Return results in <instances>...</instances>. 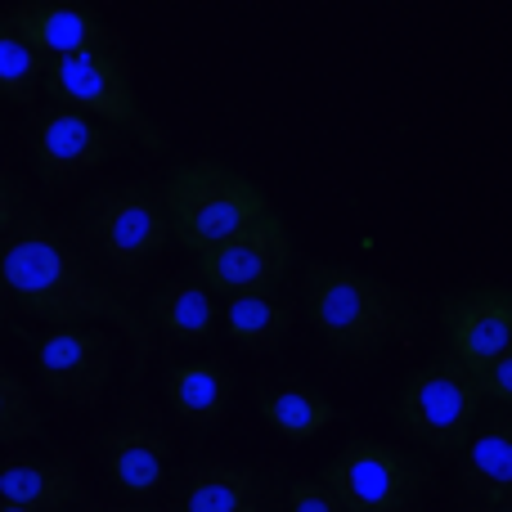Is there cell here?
I'll return each instance as SVG.
<instances>
[{"instance_id": "cell-1", "label": "cell", "mask_w": 512, "mask_h": 512, "mask_svg": "<svg viewBox=\"0 0 512 512\" xmlns=\"http://www.w3.org/2000/svg\"><path fill=\"white\" fill-rule=\"evenodd\" d=\"M0 288L14 297L18 310L32 319H45L50 328H95L113 324L126 333L135 355H149L153 346V324L140 319L104 279L90 274V265L77 256L63 234L50 225L27 221L0 252Z\"/></svg>"}, {"instance_id": "cell-2", "label": "cell", "mask_w": 512, "mask_h": 512, "mask_svg": "<svg viewBox=\"0 0 512 512\" xmlns=\"http://www.w3.org/2000/svg\"><path fill=\"white\" fill-rule=\"evenodd\" d=\"M162 203H167L171 239L198 256H207L212 248L230 243L234 234H243L248 225H256L261 216H270L261 189L225 162L176 167L167 189H162Z\"/></svg>"}, {"instance_id": "cell-3", "label": "cell", "mask_w": 512, "mask_h": 512, "mask_svg": "<svg viewBox=\"0 0 512 512\" xmlns=\"http://www.w3.org/2000/svg\"><path fill=\"white\" fill-rule=\"evenodd\" d=\"M306 319L333 351L373 355L405 328L400 301L378 279L351 265H310L306 270Z\"/></svg>"}, {"instance_id": "cell-4", "label": "cell", "mask_w": 512, "mask_h": 512, "mask_svg": "<svg viewBox=\"0 0 512 512\" xmlns=\"http://www.w3.org/2000/svg\"><path fill=\"white\" fill-rule=\"evenodd\" d=\"M481 400L486 396H481L477 373L463 369L454 355H441L409 373L400 391V427L436 454H463L477 436Z\"/></svg>"}, {"instance_id": "cell-5", "label": "cell", "mask_w": 512, "mask_h": 512, "mask_svg": "<svg viewBox=\"0 0 512 512\" xmlns=\"http://www.w3.org/2000/svg\"><path fill=\"white\" fill-rule=\"evenodd\" d=\"M81 230H86L90 252L126 279H135L144 265H153L171 243L167 203H162V194H153L144 185L99 189L81 207Z\"/></svg>"}, {"instance_id": "cell-6", "label": "cell", "mask_w": 512, "mask_h": 512, "mask_svg": "<svg viewBox=\"0 0 512 512\" xmlns=\"http://www.w3.org/2000/svg\"><path fill=\"white\" fill-rule=\"evenodd\" d=\"M45 90L59 108L72 113H86L99 126H122L135 131L149 149H162V131L149 122V113L140 108V95L131 86V72H126L122 54L117 50H90L77 59H59L45 72Z\"/></svg>"}, {"instance_id": "cell-7", "label": "cell", "mask_w": 512, "mask_h": 512, "mask_svg": "<svg viewBox=\"0 0 512 512\" xmlns=\"http://www.w3.org/2000/svg\"><path fill=\"white\" fill-rule=\"evenodd\" d=\"M423 463L382 441H355L319 472L346 512H405L423 486Z\"/></svg>"}, {"instance_id": "cell-8", "label": "cell", "mask_w": 512, "mask_h": 512, "mask_svg": "<svg viewBox=\"0 0 512 512\" xmlns=\"http://www.w3.org/2000/svg\"><path fill=\"white\" fill-rule=\"evenodd\" d=\"M288 265H292V239H288V225L274 212L261 216L256 225H248L243 234H234L230 243L198 256L203 283L212 292H221L225 301L274 292L288 279Z\"/></svg>"}, {"instance_id": "cell-9", "label": "cell", "mask_w": 512, "mask_h": 512, "mask_svg": "<svg viewBox=\"0 0 512 512\" xmlns=\"http://www.w3.org/2000/svg\"><path fill=\"white\" fill-rule=\"evenodd\" d=\"M36 369L54 400L95 409L113 378V342L99 328H45L36 337Z\"/></svg>"}, {"instance_id": "cell-10", "label": "cell", "mask_w": 512, "mask_h": 512, "mask_svg": "<svg viewBox=\"0 0 512 512\" xmlns=\"http://www.w3.org/2000/svg\"><path fill=\"white\" fill-rule=\"evenodd\" d=\"M445 342L463 369L481 373L512 346V288H477L441 310Z\"/></svg>"}, {"instance_id": "cell-11", "label": "cell", "mask_w": 512, "mask_h": 512, "mask_svg": "<svg viewBox=\"0 0 512 512\" xmlns=\"http://www.w3.org/2000/svg\"><path fill=\"white\" fill-rule=\"evenodd\" d=\"M113 140H108V126L90 122L86 113H72V108H54L36 122V140H32V158L41 171L45 185H72L86 171L104 167Z\"/></svg>"}, {"instance_id": "cell-12", "label": "cell", "mask_w": 512, "mask_h": 512, "mask_svg": "<svg viewBox=\"0 0 512 512\" xmlns=\"http://www.w3.org/2000/svg\"><path fill=\"white\" fill-rule=\"evenodd\" d=\"M9 23L18 27L27 45L41 54L45 63L77 59L90 50H113V32L95 9L68 5V0H27L9 14Z\"/></svg>"}, {"instance_id": "cell-13", "label": "cell", "mask_w": 512, "mask_h": 512, "mask_svg": "<svg viewBox=\"0 0 512 512\" xmlns=\"http://www.w3.org/2000/svg\"><path fill=\"white\" fill-rule=\"evenodd\" d=\"M104 454L108 481L122 490L126 499H153L167 486V459H171V441L149 423H117L104 432L99 441Z\"/></svg>"}, {"instance_id": "cell-14", "label": "cell", "mask_w": 512, "mask_h": 512, "mask_svg": "<svg viewBox=\"0 0 512 512\" xmlns=\"http://www.w3.org/2000/svg\"><path fill=\"white\" fill-rule=\"evenodd\" d=\"M81 499V481L68 463L9 459L0 463V504L23 512H68Z\"/></svg>"}, {"instance_id": "cell-15", "label": "cell", "mask_w": 512, "mask_h": 512, "mask_svg": "<svg viewBox=\"0 0 512 512\" xmlns=\"http://www.w3.org/2000/svg\"><path fill=\"white\" fill-rule=\"evenodd\" d=\"M459 459V477L472 495L495 508L512 504V414L486 418Z\"/></svg>"}, {"instance_id": "cell-16", "label": "cell", "mask_w": 512, "mask_h": 512, "mask_svg": "<svg viewBox=\"0 0 512 512\" xmlns=\"http://www.w3.org/2000/svg\"><path fill=\"white\" fill-rule=\"evenodd\" d=\"M216 297L203 279H167L149 297V324L171 342H207L216 328Z\"/></svg>"}, {"instance_id": "cell-17", "label": "cell", "mask_w": 512, "mask_h": 512, "mask_svg": "<svg viewBox=\"0 0 512 512\" xmlns=\"http://www.w3.org/2000/svg\"><path fill=\"white\" fill-rule=\"evenodd\" d=\"M234 400V378L212 360L180 364L167 373V405L189 427H216Z\"/></svg>"}, {"instance_id": "cell-18", "label": "cell", "mask_w": 512, "mask_h": 512, "mask_svg": "<svg viewBox=\"0 0 512 512\" xmlns=\"http://www.w3.org/2000/svg\"><path fill=\"white\" fill-rule=\"evenodd\" d=\"M176 512H265V495L252 468L207 463L185 481Z\"/></svg>"}, {"instance_id": "cell-19", "label": "cell", "mask_w": 512, "mask_h": 512, "mask_svg": "<svg viewBox=\"0 0 512 512\" xmlns=\"http://www.w3.org/2000/svg\"><path fill=\"white\" fill-rule=\"evenodd\" d=\"M256 409L261 418L288 441H315L319 432L337 423V405L328 396H319L315 387H261L256 391Z\"/></svg>"}, {"instance_id": "cell-20", "label": "cell", "mask_w": 512, "mask_h": 512, "mask_svg": "<svg viewBox=\"0 0 512 512\" xmlns=\"http://www.w3.org/2000/svg\"><path fill=\"white\" fill-rule=\"evenodd\" d=\"M221 315H225V333H230L243 351H270L292 328V306L279 301L274 292H261V297H230Z\"/></svg>"}, {"instance_id": "cell-21", "label": "cell", "mask_w": 512, "mask_h": 512, "mask_svg": "<svg viewBox=\"0 0 512 512\" xmlns=\"http://www.w3.org/2000/svg\"><path fill=\"white\" fill-rule=\"evenodd\" d=\"M45 72H50V63L18 36L9 18H0V95L14 99V104H32Z\"/></svg>"}, {"instance_id": "cell-22", "label": "cell", "mask_w": 512, "mask_h": 512, "mask_svg": "<svg viewBox=\"0 0 512 512\" xmlns=\"http://www.w3.org/2000/svg\"><path fill=\"white\" fill-rule=\"evenodd\" d=\"M41 436V414L32 405V391L14 378L9 369H0V441L18 445Z\"/></svg>"}, {"instance_id": "cell-23", "label": "cell", "mask_w": 512, "mask_h": 512, "mask_svg": "<svg viewBox=\"0 0 512 512\" xmlns=\"http://www.w3.org/2000/svg\"><path fill=\"white\" fill-rule=\"evenodd\" d=\"M288 512H346L324 481H292L288 486Z\"/></svg>"}, {"instance_id": "cell-24", "label": "cell", "mask_w": 512, "mask_h": 512, "mask_svg": "<svg viewBox=\"0 0 512 512\" xmlns=\"http://www.w3.org/2000/svg\"><path fill=\"white\" fill-rule=\"evenodd\" d=\"M477 382H481V396H486V400L512 409V346L499 355L495 364H486V369L477 373Z\"/></svg>"}, {"instance_id": "cell-25", "label": "cell", "mask_w": 512, "mask_h": 512, "mask_svg": "<svg viewBox=\"0 0 512 512\" xmlns=\"http://www.w3.org/2000/svg\"><path fill=\"white\" fill-rule=\"evenodd\" d=\"M14 221H18V198H14V189H9V180L0 176V252H5Z\"/></svg>"}, {"instance_id": "cell-26", "label": "cell", "mask_w": 512, "mask_h": 512, "mask_svg": "<svg viewBox=\"0 0 512 512\" xmlns=\"http://www.w3.org/2000/svg\"><path fill=\"white\" fill-rule=\"evenodd\" d=\"M0 319H5V288H0Z\"/></svg>"}, {"instance_id": "cell-27", "label": "cell", "mask_w": 512, "mask_h": 512, "mask_svg": "<svg viewBox=\"0 0 512 512\" xmlns=\"http://www.w3.org/2000/svg\"><path fill=\"white\" fill-rule=\"evenodd\" d=\"M0 512H23V508H5V504H0Z\"/></svg>"}, {"instance_id": "cell-28", "label": "cell", "mask_w": 512, "mask_h": 512, "mask_svg": "<svg viewBox=\"0 0 512 512\" xmlns=\"http://www.w3.org/2000/svg\"><path fill=\"white\" fill-rule=\"evenodd\" d=\"M495 512H512V504H504V508H495Z\"/></svg>"}, {"instance_id": "cell-29", "label": "cell", "mask_w": 512, "mask_h": 512, "mask_svg": "<svg viewBox=\"0 0 512 512\" xmlns=\"http://www.w3.org/2000/svg\"><path fill=\"white\" fill-rule=\"evenodd\" d=\"M135 512H149V508H135Z\"/></svg>"}]
</instances>
